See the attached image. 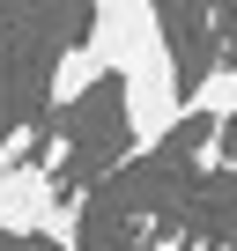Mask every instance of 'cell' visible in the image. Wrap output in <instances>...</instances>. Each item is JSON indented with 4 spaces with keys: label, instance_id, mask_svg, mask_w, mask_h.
I'll use <instances>...</instances> for the list:
<instances>
[{
    "label": "cell",
    "instance_id": "obj_5",
    "mask_svg": "<svg viewBox=\"0 0 237 251\" xmlns=\"http://www.w3.org/2000/svg\"><path fill=\"white\" fill-rule=\"evenodd\" d=\"M30 148H37V126H15V133L0 141V170H15V163H30Z\"/></svg>",
    "mask_w": 237,
    "mask_h": 251
},
{
    "label": "cell",
    "instance_id": "obj_1",
    "mask_svg": "<svg viewBox=\"0 0 237 251\" xmlns=\"http://www.w3.org/2000/svg\"><path fill=\"white\" fill-rule=\"evenodd\" d=\"M89 45L118 74V118H126V155H156L178 126H185V89L178 59L163 37V15L148 0H104L89 15Z\"/></svg>",
    "mask_w": 237,
    "mask_h": 251
},
{
    "label": "cell",
    "instance_id": "obj_3",
    "mask_svg": "<svg viewBox=\"0 0 237 251\" xmlns=\"http://www.w3.org/2000/svg\"><path fill=\"white\" fill-rule=\"evenodd\" d=\"M185 118H200L207 133H230L237 126V59H207L200 81L185 89Z\"/></svg>",
    "mask_w": 237,
    "mask_h": 251
},
{
    "label": "cell",
    "instance_id": "obj_2",
    "mask_svg": "<svg viewBox=\"0 0 237 251\" xmlns=\"http://www.w3.org/2000/svg\"><path fill=\"white\" fill-rule=\"evenodd\" d=\"M59 222V177L37 163L0 170V236H52Z\"/></svg>",
    "mask_w": 237,
    "mask_h": 251
},
{
    "label": "cell",
    "instance_id": "obj_6",
    "mask_svg": "<svg viewBox=\"0 0 237 251\" xmlns=\"http://www.w3.org/2000/svg\"><path fill=\"white\" fill-rule=\"evenodd\" d=\"M118 251H148V244H118Z\"/></svg>",
    "mask_w": 237,
    "mask_h": 251
},
{
    "label": "cell",
    "instance_id": "obj_4",
    "mask_svg": "<svg viewBox=\"0 0 237 251\" xmlns=\"http://www.w3.org/2000/svg\"><path fill=\"white\" fill-rule=\"evenodd\" d=\"M104 74H111V67H104V52H96L89 37H82V45H67V52L52 59V103H82Z\"/></svg>",
    "mask_w": 237,
    "mask_h": 251
},
{
    "label": "cell",
    "instance_id": "obj_7",
    "mask_svg": "<svg viewBox=\"0 0 237 251\" xmlns=\"http://www.w3.org/2000/svg\"><path fill=\"white\" fill-rule=\"evenodd\" d=\"M230 59H237V52H230Z\"/></svg>",
    "mask_w": 237,
    "mask_h": 251
}]
</instances>
